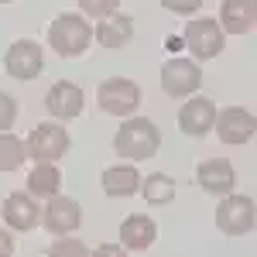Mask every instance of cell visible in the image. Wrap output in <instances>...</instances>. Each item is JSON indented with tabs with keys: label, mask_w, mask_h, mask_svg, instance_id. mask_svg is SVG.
I'll return each instance as SVG.
<instances>
[{
	"label": "cell",
	"mask_w": 257,
	"mask_h": 257,
	"mask_svg": "<svg viewBox=\"0 0 257 257\" xmlns=\"http://www.w3.org/2000/svg\"><path fill=\"white\" fill-rule=\"evenodd\" d=\"M62 189V172L52 165V161H35L31 175H28V192L35 199H52L59 196Z\"/></svg>",
	"instance_id": "d6986e66"
},
{
	"label": "cell",
	"mask_w": 257,
	"mask_h": 257,
	"mask_svg": "<svg viewBox=\"0 0 257 257\" xmlns=\"http://www.w3.org/2000/svg\"><path fill=\"white\" fill-rule=\"evenodd\" d=\"M82 106H86V96L72 79H59L45 96V110L55 120H76L82 113Z\"/></svg>",
	"instance_id": "5bb4252c"
},
{
	"label": "cell",
	"mask_w": 257,
	"mask_h": 257,
	"mask_svg": "<svg viewBox=\"0 0 257 257\" xmlns=\"http://www.w3.org/2000/svg\"><path fill=\"white\" fill-rule=\"evenodd\" d=\"M76 4H79V11H86L89 18H96V21L120 11V0H76Z\"/></svg>",
	"instance_id": "7402d4cb"
},
{
	"label": "cell",
	"mask_w": 257,
	"mask_h": 257,
	"mask_svg": "<svg viewBox=\"0 0 257 257\" xmlns=\"http://www.w3.org/2000/svg\"><path fill=\"white\" fill-rule=\"evenodd\" d=\"M257 24V0H223L219 4V28L223 35H250Z\"/></svg>",
	"instance_id": "9a60e30c"
},
{
	"label": "cell",
	"mask_w": 257,
	"mask_h": 257,
	"mask_svg": "<svg viewBox=\"0 0 257 257\" xmlns=\"http://www.w3.org/2000/svg\"><path fill=\"white\" fill-rule=\"evenodd\" d=\"M96 103L103 113L110 117H134L141 106V86L134 79H123V76H113V79L99 82Z\"/></svg>",
	"instance_id": "3957f363"
},
{
	"label": "cell",
	"mask_w": 257,
	"mask_h": 257,
	"mask_svg": "<svg viewBox=\"0 0 257 257\" xmlns=\"http://www.w3.org/2000/svg\"><path fill=\"white\" fill-rule=\"evenodd\" d=\"M28 158V148L18 134L11 131H0V172H18Z\"/></svg>",
	"instance_id": "44dd1931"
},
{
	"label": "cell",
	"mask_w": 257,
	"mask_h": 257,
	"mask_svg": "<svg viewBox=\"0 0 257 257\" xmlns=\"http://www.w3.org/2000/svg\"><path fill=\"white\" fill-rule=\"evenodd\" d=\"M216 226L226 237H247L254 230V199L226 192V199L216 206Z\"/></svg>",
	"instance_id": "52a82bcc"
},
{
	"label": "cell",
	"mask_w": 257,
	"mask_h": 257,
	"mask_svg": "<svg viewBox=\"0 0 257 257\" xmlns=\"http://www.w3.org/2000/svg\"><path fill=\"white\" fill-rule=\"evenodd\" d=\"M0 216H4V226L7 230H18V233H28L41 223V206L35 202L31 192H11L0 206Z\"/></svg>",
	"instance_id": "8fae6325"
},
{
	"label": "cell",
	"mask_w": 257,
	"mask_h": 257,
	"mask_svg": "<svg viewBox=\"0 0 257 257\" xmlns=\"http://www.w3.org/2000/svg\"><path fill=\"white\" fill-rule=\"evenodd\" d=\"M4 69L7 76L18 82H31L41 76L45 69V55H41V45L31 38H18L7 52H4Z\"/></svg>",
	"instance_id": "8992f818"
},
{
	"label": "cell",
	"mask_w": 257,
	"mask_h": 257,
	"mask_svg": "<svg viewBox=\"0 0 257 257\" xmlns=\"http://www.w3.org/2000/svg\"><path fill=\"white\" fill-rule=\"evenodd\" d=\"M48 45L62 59H79V55H86V48L93 45V28L79 14H59L48 24Z\"/></svg>",
	"instance_id": "7a4b0ae2"
},
{
	"label": "cell",
	"mask_w": 257,
	"mask_h": 257,
	"mask_svg": "<svg viewBox=\"0 0 257 257\" xmlns=\"http://www.w3.org/2000/svg\"><path fill=\"white\" fill-rule=\"evenodd\" d=\"M158 240V223L144 213H131L120 223V247L123 250H148Z\"/></svg>",
	"instance_id": "2e32d148"
},
{
	"label": "cell",
	"mask_w": 257,
	"mask_h": 257,
	"mask_svg": "<svg viewBox=\"0 0 257 257\" xmlns=\"http://www.w3.org/2000/svg\"><path fill=\"white\" fill-rule=\"evenodd\" d=\"M196 182L209 196H226V192L237 189V168L226 158H206V161H199V168H196Z\"/></svg>",
	"instance_id": "4fadbf2b"
},
{
	"label": "cell",
	"mask_w": 257,
	"mask_h": 257,
	"mask_svg": "<svg viewBox=\"0 0 257 257\" xmlns=\"http://www.w3.org/2000/svg\"><path fill=\"white\" fill-rule=\"evenodd\" d=\"M213 127H216V134H219L223 144L240 148V144H247V141L254 138L257 120H254V113H250L247 106H226V110H216Z\"/></svg>",
	"instance_id": "9c48e42d"
},
{
	"label": "cell",
	"mask_w": 257,
	"mask_h": 257,
	"mask_svg": "<svg viewBox=\"0 0 257 257\" xmlns=\"http://www.w3.org/2000/svg\"><path fill=\"white\" fill-rule=\"evenodd\" d=\"M182 41H185V48L192 52L196 62H206V59H216L219 52H223L226 35H223V28H219L216 18H192L185 24Z\"/></svg>",
	"instance_id": "277c9868"
},
{
	"label": "cell",
	"mask_w": 257,
	"mask_h": 257,
	"mask_svg": "<svg viewBox=\"0 0 257 257\" xmlns=\"http://www.w3.org/2000/svg\"><path fill=\"white\" fill-rule=\"evenodd\" d=\"M161 7H165V11H172V14L189 18V14H196L199 7H202V0H161Z\"/></svg>",
	"instance_id": "cb8c5ba5"
},
{
	"label": "cell",
	"mask_w": 257,
	"mask_h": 257,
	"mask_svg": "<svg viewBox=\"0 0 257 257\" xmlns=\"http://www.w3.org/2000/svg\"><path fill=\"white\" fill-rule=\"evenodd\" d=\"M138 192L144 196V202L151 206H168L175 199V178L165 175V172H155V175H144L138 185Z\"/></svg>",
	"instance_id": "ffe728a7"
},
{
	"label": "cell",
	"mask_w": 257,
	"mask_h": 257,
	"mask_svg": "<svg viewBox=\"0 0 257 257\" xmlns=\"http://www.w3.org/2000/svg\"><path fill=\"white\" fill-rule=\"evenodd\" d=\"M131 38H134V18L131 14H120V11L99 18L96 31H93V41H99L103 48H123Z\"/></svg>",
	"instance_id": "e0dca14e"
},
{
	"label": "cell",
	"mask_w": 257,
	"mask_h": 257,
	"mask_svg": "<svg viewBox=\"0 0 257 257\" xmlns=\"http://www.w3.org/2000/svg\"><path fill=\"white\" fill-rule=\"evenodd\" d=\"M158 148H161V131L158 123L148 117H123V123L113 134V151L120 158L148 161L158 155Z\"/></svg>",
	"instance_id": "6da1fadb"
},
{
	"label": "cell",
	"mask_w": 257,
	"mask_h": 257,
	"mask_svg": "<svg viewBox=\"0 0 257 257\" xmlns=\"http://www.w3.org/2000/svg\"><path fill=\"white\" fill-rule=\"evenodd\" d=\"M0 4H11V0H0Z\"/></svg>",
	"instance_id": "4316f807"
},
{
	"label": "cell",
	"mask_w": 257,
	"mask_h": 257,
	"mask_svg": "<svg viewBox=\"0 0 257 257\" xmlns=\"http://www.w3.org/2000/svg\"><path fill=\"white\" fill-rule=\"evenodd\" d=\"M89 247L82 240H55L52 243V254H86Z\"/></svg>",
	"instance_id": "d4e9b609"
},
{
	"label": "cell",
	"mask_w": 257,
	"mask_h": 257,
	"mask_svg": "<svg viewBox=\"0 0 257 257\" xmlns=\"http://www.w3.org/2000/svg\"><path fill=\"white\" fill-rule=\"evenodd\" d=\"M216 120V103L209 96H189L178 110V131L185 138H206Z\"/></svg>",
	"instance_id": "7c38bea8"
},
{
	"label": "cell",
	"mask_w": 257,
	"mask_h": 257,
	"mask_svg": "<svg viewBox=\"0 0 257 257\" xmlns=\"http://www.w3.org/2000/svg\"><path fill=\"white\" fill-rule=\"evenodd\" d=\"M14 123H18V99L0 89V131H11Z\"/></svg>",
	"instance_id": "603a6c76"
},
{
	"label": "cell",
	"mask_w": 257,
	"mask_h": 257,
	"mask_svg": "<svg viewBox=\"0 0 257 257\" xmlns=\"http://www.w3.org/2000/svg\"><path fill=\"white\" fill-rule=\"evenodd\" d=\"M202 86V69L196 65V59H168L161 65V89L168 96H192Z\"/></svg>",
	"instance_id": "ba28073f"
},
{
	"label": "cell",
	"mask_w": 257,
	"mask_h": 257,
	"mask_svg": "<svg viewBox=\"0 0 257 257\" xmlns=\"http://www.w3.org/2000/svg\"><path fill=\"white\" fill-rule=\"evenodd\" d=\"M48 206H45V213H41V219H45V230L48 233H55V237H69V233H76L82 223V206L76 202V199L69 196H52L45 199Z\"/></svg>",
	"instance_id": "30bf717a"
},
{
	"label": "cell",
	"mask_w": 257,
	"mask_h": 257,
	"mask_svg": "<svg viewBox=\"0 0 257 257\" xmlns=\"http://www.w3.org/2000/svg\"><path fill=\"white\" fill-rule=\"evenodd\" d=\"M24 148H28V158L35 161H55L65 158L69 155V148H72V138H69V131L62 127V123H38L28 141H24Z\"/></svg>",
	"instance_id": "5b68a950"
},
{
	"label": "cell",
	"mask_w": 257,
	"mask_h": 257,
	"mask_svg": "<svg viewBox=\"0 0 257 257\" xmlns=\"http://www.w3.org/2000/svg\"><path fill=\"white\" fill-rule=\"evenodd\" d=\"M14 254V237H11V230H4L0 226V257Z\"/></svg>",
	"instance_id": "484cf974"
},
{
	"label": "cell",
	"mask_w": 257,
	"mask_h": 257,
	"mask_svg": "<svg viewBox=\"0 0 257 257\" xmlns=\"http://www.w3.org/2000/svg\"><path fill=\"white\" fill-rule=\"evenodd\" d=\"M99 182H103V192H106L110 199H127V196L138 192L141 172L134 168V165H110Z\"/></svg>",
	"instance_id": "ac0fdd59"
}]
</instances>
